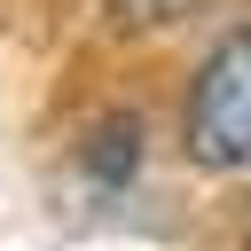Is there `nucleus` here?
<instances>
[{
  "label": "nucleus",
  "instance_id": "nucleus-2",
  "mask_svg": "<svg viewBox=\"0 0 251 251\" xmlns=\"http://www.w3.org/2000/svg\"><path fill=\"white\" fill-rule=\"evenodd\" d=\"M78 165L94 188H126L141 173V118H102L86 141H78Z\"/></svg>",
  "mask_w": 251,
  "mask_h": 251
},
{
  "label": "nucleus",
  "instance_id": "nucleus-1",
  "mask_svg": "<svg viewBox=\"0 0 251 251\" xmlns=\"http://www.w3.org/2000/svg\"><path fill=\"white\" fill-rule=\"evenodd\" d=\"M180 141L204 173H243L251 165V16L204 55L188 110H180Z\"/></svg>",
  "mask_w": 251,
  "mask_h": 251
},
{
  "label": "nucleus",
  "instance_id": "nucleus-3",
  "mask_svg": "<svg viewBox=\"0 0 251 251\" xmlns=\"http://www.w3.org/2000/svg\"><path fill=\"white\" fill-rule=\"evenodd\" d=\"M212 0H110V16L126 24V31H173V24H188V16H204Z\"/></svg>",
  "mask_w": 251,
  "mask_h": 251
}]
</instances>
